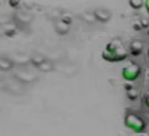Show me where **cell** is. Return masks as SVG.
I'll list each match as a JSON object with an SVG mask.
<instances>
[{"label": "cell", "instance_id": "obj_17", "mask_svg": "<svg viewBox=\"0 0 149 136\" xmlns=\"http://www.w3.org/2000/svg\"><path fill=\"white\" fill-rule=\"evenodd\" d=\"M146 56H148V59H149V48H148V51H146Z\"/></svg>", "mask_w": 149, "mask_h": 136}, {"label": "cell", "instance_id": "obj_7", "mask_svg": "<svg viewBox=\"0 0 149 136\" xmlns=\"http://www.w3.org/2000/svg\"><path fill=\"white\" fill-rule=\"evenodd\" d=\"M56 31H58L61 35H65V33H68V31H70V25H67L65 22L59 20V22L56 23Z\"/></svg>", "mask_w": 149, "mask_h": 136}, {"label": "cell", "instance_id": "obj_13", "mask_svg": "<svg viewBox=\"0 0 149 136\" xmlns=\"http://www.w3.org/2000/svg\"><path fill=\"white\" fill-rule=\"evenodd\" d=\"M143 104H145V107H146V109H149V93L143 96Z\"/></svg>", "mask_w": 149, "mask_h": 136}, {"label": "cell", "instance_id": "obj_4", "mask_svg": "<svg viewBox=\"0 0 149 136\" xmlns=\"http://www.w3.org/2000/svg\"><path fill=\"white\" fill-rule=\"evenodd\" d=\"M129 52H130V55H133V56H139V55L143 52V44H142L141 41H138V39L132 41L130 45H129Z\"/></svg>", "mask_w": 149, "mask_h": 136}, {"label": "cell", "instance_id": "obj_8", "mask_svg": "<svg viewBox=\"0 0 149 136\" xmlns=\"http://www.w3.org/2000/svg\"><path fill=\"white\" fill-rule=\"evenodd\" d=\"M12 67H13V62H12V61H9L7 58H0V70L7 71V70H10Z\"/></svg>", "mask_w": 149, "mask_h": 136}, {"label": "cell", "instance_id": "obj_16", "mask_svg": "<svg viewBox=\"0 0 149 136\" xmlns=\"http://www.w3.org/2000/svg\"><path fill=\"white\" fill-rule=\"evenodd\" d=\"M10 3V6H17L19 4V1H9Z\"/></svg>", "mask_w": 149, "mask_h": 136}, {"label": "cell", "instance_id": "obj_5", "mask_svg": "<svg viewBox=\"0 0 149 136\" xmlns=\"http://www.w3.org/2000/svg\"><path fill=\"white\" fill-rule=\"evenodd\" d=\"M104 51L109 52V54H119V52H123L125 49H123V46H122V44L119 41H111V42H109L106 45Z\"/></svg>", "mask_w": 149, "mask_h": 136}, {"label": "cell", "instance_id": "obj_12", "mask_svg": "<svg viewBox=\"0 0 149 136\" xmlns=\"http://www.w3.org/2000/svg\"><path fill=\"white\" fill-rule=\"evenodd\" d=\"M42 71H48V70H52V65H51V62H48V61H45L41 67H39Z\"/></svg>", "mask_w": 149, "mask_h": 136}, {"label": "cell", "instance_id": "obj_9", "mask_svg": "<svg viewBox=\"0 0 149 136\" xmlns=\"http://www.w3.org/2000/svg\"><path fill=\"white\" fill-rule=\"evenodd\" d=\"M129 6L132 7V9H141V7H143L145 6V1H141V0H129Z\"/></svg>", "mask_w": 149, "mask_h": 136}, {"label": "cell", "instance_id": "obj_10", "mask_svg": "<svg viewBox=\"0 0 149 136\" xmlns=\"http://www.w3.org/2000/svg\"><path fill=\"white\" fill-rule=\"evenodd\" d=\"M45 61H47V59H45L44 56H39V55H38V56H33V58H32V62H33L35 65H38V67H41V65H42V64H44Z\"/></svg>", "mask_w": 149, "mask_h": 136}, {"label": "cell", "instance_id": "obj_14", "mask_svg": "<svg viewBox=\"0 0 149 136\" xmlns=\"http://www.w3.org/2000/svg\"><path fill=\"white\" fill-rule=\"evenodd\" d=\"M133 29H135V31H141V29H143V28H142L141 22H136V23H133Z\"/></svg>", "mask_w": 149, "mask_h": 136}, {"label": "cell", "instance_id": "obj_3", "mask_svg": "<svg viewBox=\"0 0 149 136\" xmlns=\"http://www.w3.org/2000/svg\"><path fill=\"white\" fill-rule=\"evenodd\" d=\"M101 56H103V59H106L109 62H120V61H125L127 58V52L123 51V52H119V54H109V52L103 51Z\"/></svg>", "mask_w": 149, "mask_h": 136}, {"label": "cell", "instance_id": "obj_19", "mask_svg": "<svg viewBox=\"0 0 149 136\" xmlns=\"http://www.w3.org/2000/svg\"><path fill=\"white\" fill-rule=\"evenodd\" d=\"M148 35H149V29H148Z\"/></svg>", "mask_w": 149, "mask_h": 136}, {"label": "cell", "instance_id": "obj_6", "mask_svg": "<svg viewBox=\"0 0 149 136\" xmlns=\"http://www.w3.org/2000/svg\"><path fill=\"white\" fill-rule=\"evenodd\" d=\"M111 17V15H110V12L109 10H106V9H96L94 10V19H97L100 22H107L109 19Z\"/></svg>", "mask_w": 149, "mask_h": 136}, {"label": "cell", "instance_id": "obj_15", "mask_svg": "<svg viewBox=\"0 0 149 136\" xmlns=\"http://www.w3.org/2000/svg\"><path fill=\"white\" fill-rule=\"evenodd\" d=\"M145 7H146V10H148V13H149V0L145 1Z\"/></svg>", "mask_w": 149, "mask_h": 136}, {"label": "cell", "instance_id": "obj_11", "mask_svg": "<svg viewBox=\"0 0 149 136\" xmlns=\"http://www.w3.org/2000/svg\"><path fill=\"white\" fill-rule=\"evenodd\" d=\"M138 96H139L138 90H130V91H127V98H129V100H136V98H138Z\"/></svg>", "mask_w": 149, "mask_h": 136}, {"label": "cell", "instance_id": "obj_2", "mask_svg": "<svg viewBox=\"0 0 149 136\" xmlns=\"http://www.w3.org/2000/svg\"><path fill=\"white\" fill-rule=\"evenodd\" d=\"M141 75H142V67L139 64H135V62H130L129 65L123 67V70H122V77L127 83L136 81Z\"/></svg>", "mask_w": 149, "mask_h": 136}, {"label": "cell", "instance_id": "obj_1", "mask_svg": "<svg viewBox=\"0 0 149 136\" xmlns=\"http://www.w3.org/2000/svg\"><path fill=\"white\" fill-rule=\"evenodd\" d=\"M125 126L129 130H132L135 135H143L148 129L146 120L135 112H127L125 114Z\"/></svg>", "mask_w": 149, "mask_h": 136}, {"label": "cell", "instance_id": "obj_18", "mask_svg": "<svg viewBox=\"0 0 149 136\" xmlns=\"http://www.w3.org/2000/svg\"><path fill=\"white\" fill-rule=\"evenodd\" d=\"M135 136H148V135H145V133H143V135H135Z\"/></svg>", "mask_w": 149, "mask_h": 136}]
</instances>
